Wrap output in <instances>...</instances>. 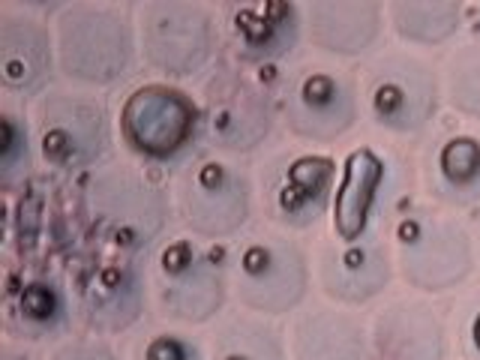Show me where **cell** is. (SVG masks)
<instances>
[{
	"label": "cell",
	"mask_w": 480,
	"mask_h": 360,
	"mask_svg": "<svg viewBox=\"0 0 480 360\" xmlns=\"http://www.w3.org/2000/svg\"><path fill=\"white\" fill-rule=\"evenodd\" d=\"M189 105L180 99V93H165V90H142L126 108V129L135 133L142 126V135L135 142L147 150H172L189 133Z\"/></svg>",
	"instance_id": "6da1fadb"
},
{
	"label": "cell",
	"mask_w": 480,
	"mask_h": 360,
	"mask_svg": "<svg viewBox=\"0 0 480 360\" xmlns=\"http://www.w3.org/2000/svg\"><path fill=\"white\" fill-rule=\"evenodd\" d=\"M378 177H382V165H378V159L369 150H360V153L348 159L345 183L336 193V228L345 240H354L357 232L363 228L366 207Z\"/></svg>",
	"instance_id": "7a4b0ae2"
},
{
	"label": "cell",
	"mask_w": 480,
	"mask_h": 360,
	"mask_svg": "<svg viewBox=\"0 0 480 360\" xmlns=\"http://www.w3.org/2000/svg\"><path fill=\"white\" fill-rule=\"evenodd\" d=\"M327 172H330V163H324V159H303V163H297L292 168V183L285 186L283 204L297 207L303 198L318 195L327 180Z\"/></svg>",
	"instance_id": "3957f363"
},
{
	"label": "cell",
	"mask_w": 480,
	"mask_h": 360,
	"mask_svg": "<svg viewBox=\"0 0 480 360\" xmlns=\"http://www.w3.org/2000/svg\"><path fill=\"white\" fill-rule=\"evenodd\" d=\"M442 168L447 172V177H453V180L472 177L480 168V147L474 142H468V138L450 142L442 150Z\"/></svg>",
	"instance_id": "277c9868"
},
{
	"label": "cell",
	"mask_w": 480,
	"mask_h": 360,
	"mask_svg": "<svg viewBox=\"0 0 480 360\" xmlns=\"http://www.w3.org/2000/svg\"><path fill=\"white\" fill-rule=\"evenodd\" d=\"M22 306H24V313L43 318V315H48V309H52V294H48V288H43V285H33L24 292Z\"/></svg>",
	"instance_id": "5b68a950"
},
{
	"label": "cell",
	"mask_w": 480,
	"mask_h": 360,
	"mask_svg": "<svg viewBox=\"0 0 480 360\" xmlns=\"http://www.w3.org/2000/svg\"><path fill=\"white\" fill-rule=\"evenodd\" d=\"M147 360H183V348L174 339H156L147 352Z\"/></svg>",
	"instance_id": "8992f818"
},
{
	"label": "cell",
	"mask_w": 480,
	"mask_h": 360,
	"mask_svg": "<svg viewBox=\"0 0 480 360\" xmlns=\"http://www.w3.org/2000/svg\"><path fill=\"white\" fill-rule=\"evenodd\" d=\"M165 270H180V267H186V264H193V258H189V246L186 243H177V246H172L165 253Z\"/></svg>",
	"instance_id": "52a82bcc"
},
{
	"label": "cell",
	"mask_w": 480,
	"mask_h": 360,
	"mask_svg": "<svg viewBox=\"0 0 480 360\" xmlns=\"http://www.w3.org/2000/svg\"><path fill=\"white\" fill-rule=\"evenodd\" d=\"M474 339H477V345H480V318H477V324H474Z\"/></svg>",
	"instance_id": "ba28073f"
},
{
	"label": "cell",
	"mask_w": 480,
	"mask_h": 360,
	"mask_svg": "<svg viewBox=\"0 0 480 360\" xmlns=\"http://www.w3.org/2000/svg\"><path fill=\"white\" fill-rule=\"evenodd\" d=\"M228 360H240V357H228Z\"/></svg>",
	"instance_id": "9c48e42d"
}]
</instances>
